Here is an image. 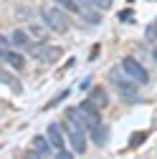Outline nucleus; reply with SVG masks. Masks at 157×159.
<instances>
[{
  "mask_svg": "<svg viewBox=\"0 0 157 159\" xmlns=\"http://www.w3.org/2000/svg\"><path fill=\"white\" fill-rule=\"evenodd\" d=\"M66 131H69V139H71L74 154H84L86 152V124L81 121L76 109L66 111Z\"/></svg>",
  "mask_w": 157,
  "mask_h": 159,
  "instance_id": "nucleus-1",
  "label": "nucleus"
},
{
  "mask_svg": "<svg viewBox=\"0 0 157 159\" xmlns=\"http://www.w3.org/2000/svg\"><path fill=\"white\" fill-rule=\"evenodd\" d=\"M109 81L117 86V91H119V96L124 98V101H137V81L129 78V76L122 71V66L109 71Z\"/></svg>",
  "mask_w": 157,
  "mask_h": 159,
  "instance_id": "nucleus-2",
  "label": "nucleus"
},
{
  "mask_svg": "<svg viewBox=\"0 0 157 159\" xmlns=\"http://www.w3.org/2000/svg\"><path fill=\"white\" fill-rule=\"evenodd\" d=\"M41 18H43V23L53 30V33H69L71 30V20H69V15L58 8V5H53V8H43L41 10Z\"/></svg>",
  "mask_w": 157,
  "mask_h": 159,
  "instance_id": "nucleus-3",
  "label": "nucleus"
},
{
  "mask_svg": "<svg viewBox=\"0 0 157 159\" xmlns=\"http://www.w3.org/2000/svg\"><path fill=\"white\" fill-rule=\"evenodd\" d=\"M122 71H124L129 78H134L137 84H142V86L150 81V73H147V68H145L140 61H137L134 56H124V58H122Z\"/></svg>",
  "mask_w": 157,
  "mask_h": 159,
  "instance_id": "nucleus-4",
  "label": "nucleus"
},
{
  "mask_svg": "<svg viewBox=\"0 0 157 159\" xmlns=\"http://www.w3.org/2000/svg\"><path fill=\"white\" fill-rule=\"evenodd\" d=\"M76 111H78V116H81V121L86 124V129L102 124V109L96 106V104H91L89 98H84V101L76 106Z\"/></svg>",
  "mask_w": 157,
  "mask_h": 159,
  "instance_id": "nucleus-5",
  "label": "nucleus"
},
{
  "mask_svg": "<svg viewBox=\"0 0 157 159\" xmlns=\"http://www.w3.org/2000/svg\"><path fill=\"white\" fill-rule=\"evenodd\" d=\"M31 56L36 61H41V63H53V61H58V56H61V48H56V46H36V48H31Z\"/></svg>",
  "mask_w": 157,
  "mask_h": 159,
  "instance_id": "nucleus-6",
  "label": "nucleus"
},
{
  "mask_svg": "<svg viewBox=\"0 0 157 159\" xmlns=\"http://www.w3.org/2000/svg\"><path fill=\"white\" fill-rule=\"evenodd\" d=\"M64 126L61 124H48V131H46V136H48V142H51V147L56 149V152H64L66 149V139H64Z\"/></svg>",
  "mask_w": 157,
  "mask_h": 159,
  "instance_id": "nucleus-7",
  "label": "nucleus"
},
{
  "mask_svg": "<svg viewBox=\"0 0 157 159\" xmlns=\"http://www.w3.org/2000/svg\"><path fill=\"white\" fill-rule=\"evenodd\" d=\"M51 142L48 136H33V152H28V157H48L51 154Z\"/></svg>",
  "mask_w": 157,
  "mask_h": 159,
  "instance_id": "nucleus-8",
  "label": "nucleus"
},
{
  "mask_svg": "<svg viewBox=\"0 0 157 159\" xmlns=\"http://www.w3.org/2000/svg\"><path fill=\"white\" fill-rule=\"evenodd\" d=\"M78 15H81V20L89 23V25H99V23H102V10H96V8H91V5H81Z\"/></svg>",
  "mask_w": 157,
  "mask_h": 159,
  "instance_id": "nucleus-9",
  "label": "nucleus"
},
{
  "mask_svg": "<svg viewBox=\"0 0 157 159\" xmlns=\"http://www.w3.org/2000/svg\"><path fill=\"white\" fill-rule=\"evenodd\" d=\"M89 134H91V139H94V144H96V147H104V144L109 142V134H107V126H104V124L91 126Z\"/></svg>",
  "mask_w": 157,
  "mask_h": 159,
  "instance_id": "nucleus-10",
  "label": "nucleus"
},
{
  "mask_svg": "<svg viewBox=\"0 0 157 159\" xmlns=\"http://www.w3.org/2000/svg\"><path fill=\"white\" fill-rule=\"evenodd\" d=\"M89 101H91V104H96L99 109H104V106L109 104V96H107V91H104V89H91Z\"/></svg>",
  "mask_w": 157,
  "mask_h": 159,
  "instance_id": "nucleus-11",
  "label": "nucleus"
},
{
  "mask_svg": "<svg viewBox=\"0 0 157 159\" xmlns=\"http://www.w3.org/2000/svg\"><path fill=\"white\" fill-rule=\"evenodd\" d=\"M5 61H8L15 71H23V68H26V58L18 53V51H8V53H5Z\"/></svg>",
  "mask_w": 157,
  "mask_h": 159,
  "instance_id": "nucleus-12",
  "label": "nucleus"
},
{
  "mask_svg": "<svg viewBox=\"0 0 157 159\" xmlns=\"http://www.w3.org/2000/svg\"><path fill=\"white\" fill-rule=\"evenodd\" d=\"M76 3H78V5H91V8H96V10H109L114 0H76Z\"/></svg>",
  "mask_w": 157,
  "mask_h": 159,
  "instance_id": "nucleus-13",
  "label": "nucleus"
},
{
  "mask_svg": "<svg viewBox=\"0 0 157 159\" xmlns=\"http://www.w3.org/2000/svg\"><path fill=\"white\" fill-rule=\"evenodd\" d=\"M53 3L61 10H66V13H78V10H81V5H78L76 0H53Z\"/></svg>",
  "mask_w": 157,
  "mask_h": 159,
  "instance_id": "nucleus-14",
  "label": "nucleus"
},
{
  "mask_svg": "<svg viewBox=\"0 0 157 159\" xmlns=\"http://www.w3.org/2000/svg\"><path fill=\"white\" fill-rule=\"evenodd\" d=\"M10 41H13L18 48H23V46H28V41H31V38H28V33H26V30H13Z\"/></svg>",
  "mask_w": 157,
  "mask_h": 159,
  "instance_id": "nucleus-15",
  "label": "nucleus"
},
{
  "mask_svg": "<svg viewBox=\"0 0 157 159\" xmlns=\"http://www.w3.org/2000/svg\"><path fill=\"white\" fill-rule=\"evenodd\" d=\"M145 139H147V134H145V131H137V134H132V139H129V147L134 149L140 142H145Z\"/></svg>",
  "mask_w": 157,
  "mask_h": 159,
  "instance_id": "nucleus-16",
  "label": "nucleus"
},
{
  "mask_svg": "<svg viewBox=\"0 0 157 159\" xmlns=\"http://www.w3.org/2000/svg\"><path fill=\"white\" fill-rule=\"evenodd\" d=\"M8 46H10V41H8V38H5L3 33H0V58H5V53L10 51Z\"/></svg>",
  "mask_w": 157,
  "mask_h": 159,
  "instance_id": "nucleus-17",
  "label": "nucleus"
},
{
  "mask_svg": "<svg viewBox=\"0 0 157 159\" xmlns=\"http://www.w3.org/2000/svg\"><path fill=\"white\" fill-rule=\"evenodd\" d=\"M155 38H157V20H155V25L147 28V41H155Z\"/></svg>",
  "mask_w": 157,
  "mask_h": 159,
  "instance_id": "nucleus-18",
  "label": "nucleus"
},
{
  "mask_svg": "<svg viewBox=\"0 0 157 159\" xmlns=\"http://www.w3.org/2000/svg\"><path fill=\"white\" fill-rule=\"evenodd\" d=\"M0 81H3V84H8V86H15V81H13L10 76H5V73H0Z\"/></svg>",
  "mask_w": 157,
  "mask_h": 159,
  "instance_id": "nucleus-19",
  "label": "nucleus"
},
{
  "mask_svg": "<svg viewBox=\"0 0 157 159\" xmlns=\"http://www.w3.org/2000/svg\"><path fill=\"white\" fill-rule=\"evenodd\" d=\"M129 18H132V13L127 10V13H119V20H129Z\"/></svg>",
  "mask_w": 157,
  "mask_h": 159,
  "instance_id": "nucleus-20",
  "label": "nucleus"
},
{
  "mask_svg": "<svg viewBox=\"0 0 157 159\" xmlns=\"http://www.w3.org/2000/svg\"><path fill=\"white\" fill-rule=\"evenodd\" d=\"M152 56H155V61H157V48H155V53H152Z\"/></svg>",
  "mask_w": 157,
  "mask_h": 159,
  "instance_id": "nucleus-21",
  "label": "nucleus"
}]
</instances>
